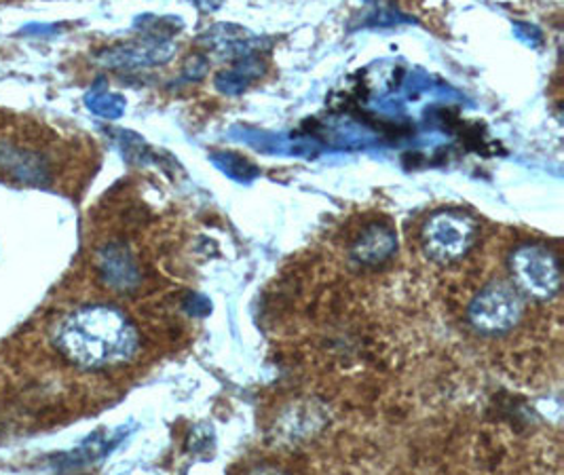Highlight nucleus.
I'll list each match as a JSON object with an SVG mask.
<instances>
[{"mask_svg":"<svg viewBox=\"0 0 564 475\" xmlns=\"http://www.w3.org/2000/svg\"><path fill=\"white\" fill-rule=\"evenodd\" d=\"M55 347L83 370H102L131 361L140 347V336L121 309L87 304L59 324Z\"/></svg>","mask_w":564,"mask_h":475,"instance_id":"1","label":"nucleus"},{"mask_svg":"<svg viewBox=\"0 0 564 475\" xmlns=\"http://www.w3.org/2000/svg\"><path fill=\"white\" fill-rule=\"evenodd\" d=\"M480 235L478 223L462 209H442L421 230L425 253L440 265L462 260L476 246Z\"/></svg>","mask_w":564,"mask_h":475,"instance_id":"2","label":"nucleus"},{"mask_svg":"<svg viewBox=\"0 0 564 475\" xmlns=\"http://www.w3.org/2000/svg\"><path fill=\"white\" fill-rule=\"evenodd\" d=\"M510 273H512L513 288L524 299H533V301L554 299L563 285L558 256L538 244H527L512 251Z\"/></svg>","mask_w":564,"mask_h":475,"instance_id":"3","label":"nucleus"},{"mask_svg":"<svg viewBox=\"0 0 564 475\" xmlns=\"http://www.w3.org/2000/svg\"><path fill=\"white\" fill-rule=\"evenodd\" d=\"M524 296L510 283H490L469 304V324L480 334L499 336L513 330L522 320Z\"/></svg>","mask_w":564,"mask_h":475,"instance_id":"4","label":"nucleus"},{"mask_svg":"<svg viewBox=\"0 0 564 475\" xmlns=\"http://www.w3.org/2000/svg\"><path fill=\"white\" fill-rule=\"evenodd\" d=\"M0 168L18 182L30 186H47L52 182L45 156L15 144H0Z\"/></svg>","mask_w":564,"mask_h":475,"instance_id":"5","label":"nucleus"},{"mask_svg":"<svg viewBox=\"0 0 564 475\" xmlns=\"http://www.w3.org/2000/svg\"><path fill=\"white\" fill-rule=\"evenodd\" d=\"M395 250H398V239L393 228L386 223H372L361 228V233L351 246V256L354 260H358L359 265L377 267L389 260Z\"/></svg>","mask_w":564,"mask_h":475,"instance_id":"6","label":"nucleus"},{"mask_svg":"<svg viewBox=\"0 0 564 475\" xmlns=\"http://www.w3.org/2000/svg\"><path fill=\"white\" fill-rule=\"evenodd\" d=\"M100 269L106 283H110L115 290H129L138 279L135 265L129 251L121 246H108L100 251Z\"/></svg>","mask_w":564,"mask_h":475,"instance_id":"7","label":"nucleus"},{"mask_svg":"<svg viewBox=\"0 0 564 475\" xmlns=\"http://www.w3.org/2000/svg\"><path fill=\"white\" fill-rule=\"evenodd\" d=\"M85 104H87V108L94 112V115H98V117H102V119H119L121 115H123V110H126V101L121 96H115V94H110V91H106V89H100V87H94L89 94H87V98H85Z\"/></svg>","mask_w":564,"mask_h":475,"instance_id":"8","label":"nucleus"}]
</instances>
